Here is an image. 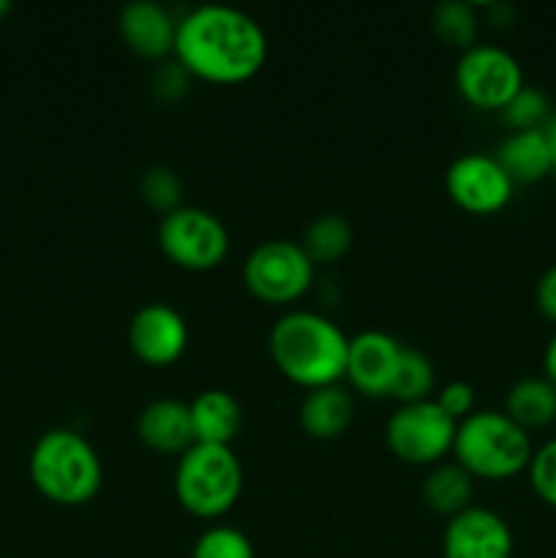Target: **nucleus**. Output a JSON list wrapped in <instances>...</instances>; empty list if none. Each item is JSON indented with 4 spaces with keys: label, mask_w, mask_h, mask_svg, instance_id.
<instances>
[{
    "label": "nucleus",
    "mask_w": 556,
    "mask_h": 558,
    "mask_svg": "<svg viewBox=\"0 0 556 558\" xmlns=\"http://www.w3.org/2000/svg\"><path fill=\"white\" fill-rule=\"evenodd\" d=\"M174 60L191 80L240 85L254 80L267 60L259 22L232 5H196L178 22Z\"/></svg>",
    "instance_id": "obj_1"
},
{
    "label": "nucleus",
    "mask_w": 556,
    "mask_h": 558,
    "mask_svg": "<svg viewBox=\"0 0 556 558\" xmlns=\"http://www.w3.org/2000/svg\"><path fill=\"white\" fill-rule=\"evenodd\" d=\"M267 349L281 376L305 390L341 385L347 374L349 338L316 311L283 314L267 336Z\"/></svg>",
    "instance_id": "obj_2"
},
{
    "label": "nucleus",
    "mask_w": 556,
    "mask_h": 558,
    "mask_svg": "<svg viewBox=\"0 0 556 558\" xmlns=\"http://www.w3.org/2000/svg\"><path fill=\"white\" fill-rule=\"evenodd\" d=\"M27 472L33 488L60 507L87 505L104 485V466L96 447L69 428H55L38 436L27 458Z\"/></svg>",
    "instance_id": "obj_3"
},
{
    "label": "nucleus",
    "mask_w": 556,
    "mask_h": 558,
    "mask_svg": "<svg viewBox=\"0 0 556 558\" xmlns=\"http://www.w3.org/2000/svg\"><path fill=\"white\" fill-rule=\"evenodd\" d=\"M534 456L532 439L505 412L480 409L458 423L452 458L474 480H512L527 472Z\"/></svg>",
    "instance_id": "obj_4"
},
{
    "label": "nucleus",
    "mask_w": 556,
    "mask_h": 558,
    "mask_svg": "<svg viewBox=\"0 0 556 558\" xmlns=\"http://www.w3.org/2000/svg\"><path fill=\"white\" fill-rule=\"evenodd\" d=\"M243 494V466L232 447L191 445L178 458L174 496L189 515L218 521Z\"/></svg>",
    "instance_id": "obj_5"
},
{
    "label": "nucleus",
    "mask_w": 556,
    "mask_h": 558,
    "mask_svg": "<svg viewBox=\"0 0 556 558\" xmlns=\"http://www.w3.org/2000/svg\"><path fill=\"white\" fill-rule=\"evenodd\" d=\"M316 265L294 240H265L243 262V283L267 305H292L314 283Z\"/></svg>",
    "instance_id": "obj_6"
},
{
    "label": "nucleus",
    "mask_w": 556,
    "mask_h": 558,
    "mask_svg": "<svg viewBox=\"0 0 556 558\" xmlns=\"http://www.w3.org/2000/svg\"><path fill=\"white\" fill-rule=\"evenodd\" d=\"M158 245L172 265L191 272L216 270L229 254V232L205 207H178L158 223Z\"/></svg>",
    "instance_id": "obj_7"
},
{
    "label": "nucleus",
    "mask_w": 556,
    "mask_h": 558,
    "mask_svg": "<svg viewBox=\"0 0 556 558\" xmlns=\"http://www.w3.org/2000/svg\"><path fill=\"white\" fill-rule=\"evenodd\" d=\"M458 423H452L434 398L401 403L385 425L387 450L409 466H436L452 452Z\"/></svg>",
    "instance_id": "obj_8"
},
{
    "label": "nucleus",
    "mask_w": 556,
    "mask_h": 558,
    "mask_svg": "<svg viewBox=\"0 0 556 558\" xmlns=\"http://www.w3.org/2000/svg\"><path fill=\"white\" fill-rule=\"evenodd\" d=\"M456 87L469 107L501 112L523 87L521 63L507 49L494 44H474L458 58Z\"/></svg>",
    "instance_id": "obj_9"
},
{
    "label": "nucleus",
    "mask_w": 556,
    "mask_h": 558,
    "mask_svg": "<svg viewBox=\"0 0 556 558\" xmlns=\"http://www.w3.org/2000/svg\"><path fill=\"white\" fill-rule=\"evenodd\" d=\"M447 196L472 216H494L512 199L516 183L488 153L458 156L445 172Z\"/></svg>",
    "instance_id": "obj_10"
},
{
    "label": "nucleus",
    "mask_w": 556,
    "mask_h": 558,
    "mask_svg": "<svg viewBox=\"0 0 556 558\" xmlns=\"http://www.w3.org/2000/svg\"><path fill=\"white\" fill-rule=\"evenodd\" d=\"M129 347L140 363L164 368L178 363L189 349V325L167 303H147L131 316Z\"/></svg>",
    "instance_id": "obj_11"
},
{
    "label": "nucleus",
    "mask_w": 556,
    "mask_h": 558,
    "mask_svg": "<svg viewBox=\"0 0 556 558\" xmlns=\"http://www.w3.org/2000/svg\"><path fill=\"white\" fill-rule=\"evenodd\" d=\"M442 558H512L510 526L499 512L472 505L447 521Z\"/></svg>",
    "instance_id": "obj_12"
},
{
    "label": "nucleus",
    "mask_w": 556,
    "mask_h": 558,
    "mask_svg": "<svg viewBox=\"0 0 556 558\" xmlns=\"http://www.w3.org/2000/svg\"><path fill=\"white\" fill-rule=\"evenodd\" d=\"M401 343L382 330H363L349 338L347 374L349 387L368 398L390 396L392 376H396Z\"/></svg>",
    "instance_id": "obj_13"
},
{
    "label": "nucleus",
    "mask_w": 556,
    "mask_h": 558,
    "mask_svg": "<svg viewBox=\"0 0 556 558\" xmlns=\"http://www.w3.org/2000/svg\"><path fill=\"white\" fill-rule=\"evenodd\" d=\"M118 31L125 47L145 60H164L174 52L178 22L161 3L134 0L118 14Z\"/></svg>",
    "instance_id": "obj_14"
},
{
    "label": "nucleus",
    "mask_w": 556,
    "mask_h": 558,
    "mask_svg": "<svg viewBox=\"0 0 556 558\" xmlns=\"http://www.w3.org/2000/svg\"><path fill=\"white\" fill-rule=\"evenodd\" d=\"M136 436L147 450L180 458L191 445H196L189 403L178 398L150 401L136 417Z\"/></svg>",
    "instance_id": "obj_15"
},
{
    "label": "nucleus",
    "mask_w": 556,
    "mask_h": 558,
    "mask_svg": "<svg viewBox=\"0 0 556 558\" xmlns=\"http://www.w3.org/2000/svg\"><path fill=\"white\" fill-rule=\"evenodd\" d=\"M298 420L300 428H303L311 439H338V436L347 434V428L354 420L352 392L341 385L309 390L303 401H300Z\"/></svg>",
    "instance_id": "obj_16"
},
{
    "label": "nucleus",
    "mask_w": 556,
    "mask_h": 558,
    "mask_svg": "<svg viewBox=\"0 0 556 558\" xmlns=\"http://www.w3.org/2000/svg\"><path fill=\"white\" fill-rule=\"evenodd\" d=\"M189 412L196 445L232 447L243 425V409L238 398L227 390H202L189 403Z\"/></svg>",
    "instance_id": "obj_17"
},
{
    "label": "nucleus",
    "mask_w": 556,
    "mask_h": 558,
    "mask_svg": "<svg viewBox=\"0 0 556 558\" xmlns=\"http://www.w3.org/2000/svg\"><path fill=\"white\" fill-rule=\"evenodd\" d=\"M499 167L505 169L507 178L516 185H532L548 178L556 169L554 153H551L548 140H545L543 129L534 131H512L499 150L494 153Z\"/></svg>",
    "instance_id": "obj_18"
},
{
    "label": "nucleus",
    "mask_w": 556,
    "mask_h": 558,
    "mask_svg": "<svg viewBox=\"0 0 556 558\" xmlns=\"http://www.w3.org/2000/svg\"><path fill=\"white\" fill-rule=\"evenodd\" d=\"M505 414L527 434L556 423V387L545 376L516 381L507 392Z\"/></svg>",
    "instance_id": "obj_19"
},
{
    "label": "nucleus",
    "mask_w": 556,
    "mask_h": 558,
    "mask_svg": "<svg viewBox=\"0 0 556 558\" xmlns=\"http://www.w3.org/2000/svg\"><path fill=\"white\" fill-rule=\"evenodd\" d=\"M472 496L474 477L456 461L436 463V466H431L428 477L423 480V501L428 505V510H434L436 515H445L447 521L456 518L458 512L469 510Z\"/></svg>",
    "instance_id": "obj_20"
},
{
    "label": "nucleus",
    "mask_w": 556,
    "mask_h": 558,
    "mask_svg": "<svg viewBox=\"0 0 556 558\" xmlns=\"http://www.w3.org/2000/svg\"><path fill=\"white\" fill-rule=\"evenodd\" d=\"M300 245L314 265H333L352 248V227L338 213H322L309 223Z\"/></svg>",
    "instance_id": "obj_21"
},
{
    "label": "nucleus",
    "mask_w": 556,
    "mask_h": 558,
    "mask_svg": "<svg viewBox=\"0 0 556 558\" xmlns=\"http://www.w3.org/2000/svg\"><path fill=\"white\" fill-rule=\"evenodd\" d=\"M434 381L436 374L428 354L423 349L403 347L401 357H398L396 376H392L390 398H396L398 403L428 401L431 392H434Z\"/></svg>",
    "instance_id": "obj_22"
},
{
    "label": "nucleus",
    "mask_w": 556,
    "mask_h": 558,
    "mask_svg": "<svg viewBox=\"0 0 556 558\" xmlns=\"http://www.w3.org/2000/svg\"><path fill=\"white\" fill-rule=\"evenodd\" d=\"M478 11L463 0H445L431 11V31L442 44L467 52L478 44Z\"/></svg>",
    "instance_id": "obj_23"
},
{
    "label": "nucleus",
    "mask_w": 556,
    "mask_h": 558,
    "mask_svg": "<svg viewBox=\"0 0 556 558\" xmlns=\"http://www.w3.org/2000/svg\"><path fill=\"white\" fill-rule=\"evenodd\" d=\"M191 558H256V550L240 529L210 526L191 545Z\"/></svg>",
    "instance_id": "obj_24"
},
{
    "label": "nucleus",
    "mask_w": 556,
    "mask_h": 558,
    "mask_svg": "<svg viewBox=\"0 0 556 558\" xmlns=\"http://www.w3.org/2000/svg\"><path fill=\"white\" fill-rule=\"evenodd\" d=\"M140 194L153 210L158 213H172L178 210L180 199H183V183H180L178 174L169 167H150L140 180Z\"/></svg>",
    "instance_id": "obj_25"
},
{
    "label": "nucleus",
    "mask_w": 556,
    "mask_h": 558,
    "mask_svg": "<svg viewBox=\"0 0 556 558\" xmlns=\"http://www.w3.org/2000/svg\"><path fill=\"white\" fill-rule=\"evenodd\" d=\"M501 118L512 131H534L548 123V98L537 87L523 85L512 101L501 109Z\"/></svg>",
    "instance_id": "obj_26"
},
{
    "label": "nucleus",
    "mask_w": 556,
    "mask_h": 558,
    "mask_svg": "<svg viewBox=\"0 0 556 558\" xmlns=\"http://www.w3.org/2000/svg\"><path fill=\"white\" fill-rule=\"evenodd\" d=\"M529 483L532 490L556 510V439L545 441L540 450H534L532 461H529Z\"/></svg>",
    "instance_id": "obj_27"
},
{
    "label": "nucleus",
    "mask_w": 556,
    "mask_h": 558,
    "mask_svg": "<svg viewBox=\"0 0 556 558\" xmlns=\"http://www.w3.org/2000/svg\"><path fill=\"white\" fill-rule=\"evenodd\" d=\"M434 401L452 423H463L469 414L478 412L474 409L478 407V392H474V387L469 381H447Z\"/></svg>",
    "instance_id": "obj_28"
},
{
    "label": "nucleus",
    "mask_w": 556,
    "mask_h": 558,
    "mask_svg": "<svg viewBox=\"0 0 556 558\" xmlns=\"http://www.w3.org/2000/svg\"><path fill=\"white\" fill-rule=\"evenodd\" d=\"M189 71L174 60V63H164L161 69L153 74V90H156L158 98L164 101H174V98L183 96L189 90Z\"/></svg>",
    "instance_id": "obj_29"
},
{
    "label": "nucleus",
    "mask_w": 556,
    "mask_h": 558,
    "mask_svg": "<svg viewBox=\"0 0 556 558\" xmlns=\"http://www.w3.org/2000/svg\"><path fill=\"white\" fill-rule=\"evenodd\" d=\"M534 303H537L540 314L556 325V265H551L540 276L537 289H534Z\"/></svg>",
    "instance_id": "obj_30"
},
{
    "label": "nucleus",
    "mask_w": 556,
    "mask_h": 558,
    "mask_svg": "<svg viewBox=\"0 0 556 558\" xmlns=\"http://www.w3.org/2000/svg\"><path fill=\"white\" fill-rule=\"evenodd\" d=\"M543 371H545V379L556 387V332L551 336L548 347L543 352Z\"/></svg>",
    "instance_id": "obj_31"
},
{
    "label": "nucleus",
    "mask_w": 556,
    "mask_h": 558,
    "mask_svg": "<svg viewBox=\"0 0 556 558\" xmlns=\"http://www.w3.org/2000/svg\"><path fill=\"white\" fill-rule=\"evenodd\" d=\"M543 134H545V140H548L551 153H554V163H556V114H551L548 123L543 125Z\"/></svg>",
    "instance_id": "obj_32"
},
{
    "label": "nucleus",
    "mask_w": 556,
    "mask_h": 558,
    "mask_svg": "<svg viewBox=\"0 0 556 558\" xmlns=\"http://www.w3.org/2000/svg\"><path fill=\"white\" fill-rule=\"evenodd\" d=\"M11 14V3L9 0H0V20H3V16H9Z\"/></svg>",
    "instance_id": "obj_33"
},
{
    "label": "nucleus",
    "mask_w": 556,
    "mask_h": 558,
    "mask_svg": "<svg viewBox=\"0 0 556 558\" xmlns=\"http://www.w3.org/2000/svg\"><path fill=\"white\" fill-rule=\"evenodd\" d=\"M554 178H556V169H554Z\"/></svg>",
    "instance_id": "obj_34"
}]
</instances>
